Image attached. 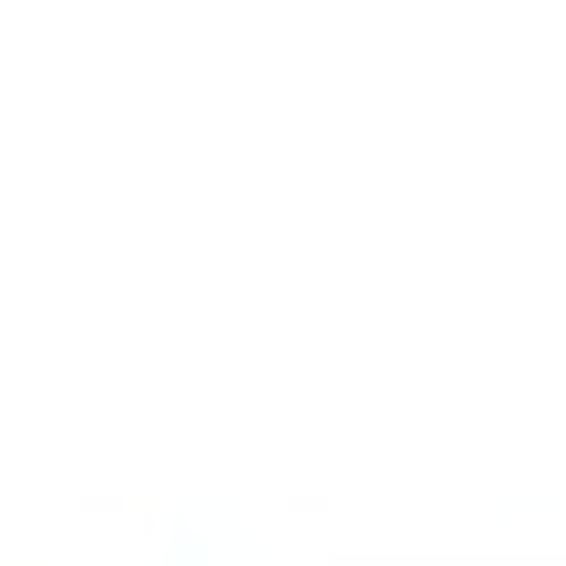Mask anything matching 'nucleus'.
I'll use <instances>...</instances> for the list:
<instances>
[]
</instances>
